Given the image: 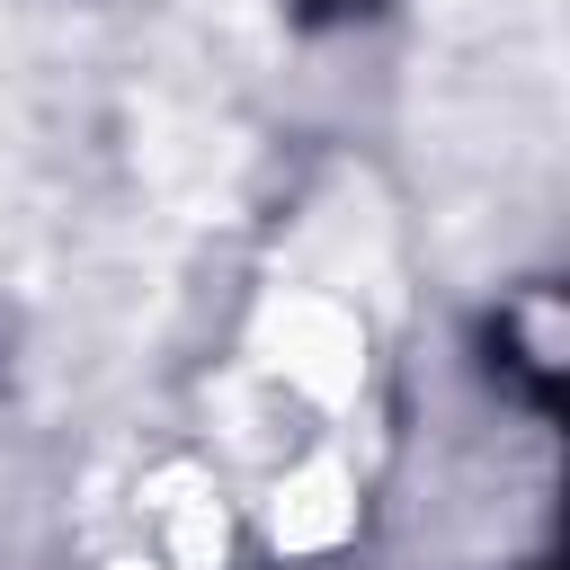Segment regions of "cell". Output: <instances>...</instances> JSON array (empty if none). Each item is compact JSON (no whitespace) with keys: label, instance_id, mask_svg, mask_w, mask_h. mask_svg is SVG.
Returning <instances> with one entry per match:
<instances>
[{"label":"cell","instance_id":"6da1fadb","mask_svg":"<svg viewBox=\"0 0 570 570\" xmlns=\"http://www.w3.org/2000/svg\"><path fill=\"white\" fill-rule=\"evenodd\" d=\"M267 365L321 401V410H347L365 392V321L338 303V294H276L267 303V330H258Z\"/></svg>","mask_w":570,"mask_h":570},{"label":"cell","instance_id":"7a4b0ae2","mask_svg":"<svg viewBox=\"0 0 570 570\" xmlns=\"http://www.w3.org/2000/svg\"><path fill=\"white\" fill-rule=\"evenodd\" d=\"M347 525H356V481H347V463H330V454L294 463V472L267 490V543H276V552H330V543H347Z\"/></svg>","mask_w":570,"mask_h":570},{"label":"cell","instance_id":"3957f363","mask_svg":"<svg viewBox=\"0 0 570 570\" xmlns=\"http://www.w3.org/2000/svg\"><path fill=\"white\" fill-rule=\"evenodd\" d=\"M151 525H160L169 570H223V552H232V517H223V499L196 463L151 472Z\"/></svg>","mask_w":570,"mask_h":570},{"label":"cell","instance_id":"277c9868","mask_svg":"<svg viewBox=\"0 0 570 570\" xmlns=\"http://www.w3.org/2000/svg\"><path fill=\"white\" fill-rule=\"evenodd\" d=\"M107 570H160V561H107Z\"/></svg>","mask_w":570,"mask_h":570}]
</instances>
